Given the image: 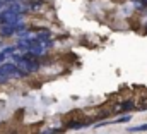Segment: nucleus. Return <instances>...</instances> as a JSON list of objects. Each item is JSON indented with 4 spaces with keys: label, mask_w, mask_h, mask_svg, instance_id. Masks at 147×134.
Wrapping results in <instances>:
<instances>
[{
    "label": "nucleus",
    "mask_w": 147,
    "mask_h": 134,
    "mask_svg": "<svg viewBox=\"0 0 147 134\" xmlns=\"http://www.w3.org/2000/svg\"><path fill=\"white\" fill-rule=\"evenodd\" d=\"M16 67H17L24 76H28V74L38 72L39 64H38V60H24V59L21 57V59H17V60H16Z\"/></svg>",
    "instance_id": "1"
},
{
    "label": "nucleus",
    "mask_w": 147,
    "mask_h": 134,
    "mask_svg": "<svg viewBox=\"0 0 147 134\" xmlns=\"http://www.w3.org/2000/svg\"><path fill=\"white\" fill-rule=\"evenodd\" d=\"M0 76L7 77V79H17V77H24V74L16 67V64H10V62H5L0 66Z\"/></svg>",
    "instance_id": "2"
},
{
    "label": "nucleus",
    "mask_w": 147,
    "mask_h": 134,
    "mask_svg": "<svg viewBox=\"0 0 147 134\" xmlns=\"http://www.w3.org/2000/svg\"><path fill=\"white\" fill-rule=\"evenodd\" d=\"M0 24L2 26H17V24H22V16L10 14V12H2L0 14Z\"/></svg>",
    "instance_id": "3"
},
{
    "label": "nucleus",
    "mask_w": 147,
    "mask_h": 134,
    "mask_svg": "<svg viewBox=\"0 0 147 134\" xmlns=\"http://www.w3.org/2000/svg\"><path fill=\"white\" fill-rule=\"evenodd\" d=\"M92 120H79V119H74V120H69L67 122V129H82V127H87Z\"/></svg>",
    "instance_id": "4"
},
{
    "label": "nucleus",
    "mask_w": 147,
    "mask_h": 134,
    "mask_svg": "<svg viewBox=\"0 0 147 134\" xmlns=\"http://www.w3.org/2000/svg\"><path fill=\"white\" fill-rule=\"evenodd\" d=\"M28 9H29V12H39V10H43V9H45V2H43V0L29 2V3H28Z\"/></svg>",
    "instance_id": "5"
},
{
    "label": "nucleus",
    "mask_w": 147,
    "mask_h": 134,
    "mask_svg": "<svg viewBox=\"0 0 147 134\" xmlns=\"http://www.w3.org/2000/svg\"><path fill=\"white\" fill-rule=\"evenodd\" d=\"M134 107H135L134 100H125L123 103H120V105L116 107V110H118V112H128V110H132Z\"/></svg>",
    "instance_id": "6"
},
{
    "label": "nucleus",
    "mask_w": 147,
    "mask_h": 134,
    "mask_svg": "<svg viewBox=\"0 0 147 134\" xmlns=\"http://www.w3.org/2000/svg\"><path fill=\"white\" fill-rule=\"evenodd\" d=\"M14 52H17V50H16V46H7V48H3V50L0 52V64H2L9 55H12Z\"/></svg>",
    "instance_id": "7"
},
{
    "label": "nucleus",
    "mask_w": 147,
    "mask_h": 134,
    "mask_svg": "<svg viewBox=\"0 0 147 134\" xmlns=\"http://www.w3.org/2000/svg\"><path fill=\"white\" fill-rule=\"evenodd\" d=\"M128 133H146L147 131V124H142V126H137V127H127Z\"/></svg>",
    "instance_id": "8"
},
{
    "label": "nucleus",
    "mask_w": 147,
    "mask_h": 134,
    "mask_svg": "<svg viewBox=\"0 0 147 134\" xmlns=\"http://www.w3.org/2000/svg\"><path fill=\"white\" fill-rule=\"evenodd\" d=\"M60 133H63L62 127H53V129H45V131H41L39 134H60Z\"/></svg>",
    "instance_id": "9"
},
{
    "label": "nucleus",
    "mask_w": 147,
    "mask_h": 134,
    "mask_svg": "<svg viewBox=\"0 0 147 134\" xmlns=\"http://www.w3.org/2000/svg\"><path fill=\"white\" fill-rule=\"evenodd\" d=\"M130 119H132V115H123V117H118L115 122L116 124H123V122H130Z\"/></svg>",
    "instance_id": "10"
},
{
    "label": "nucleus",
    "mask_w": 147,
    "mask_h": 134,
    "mask_svg": "<svg viewBox=\"0 0 147 134\" xmlns=\"http://www.w3.org/2000/svg\"><path fill=\"white\" fill-rule=\"evenodd\" d=\"M140 3H142L144 7H147V0H140Z\"/></svg>",
    "instance_id": "11"
}]
</instances>
